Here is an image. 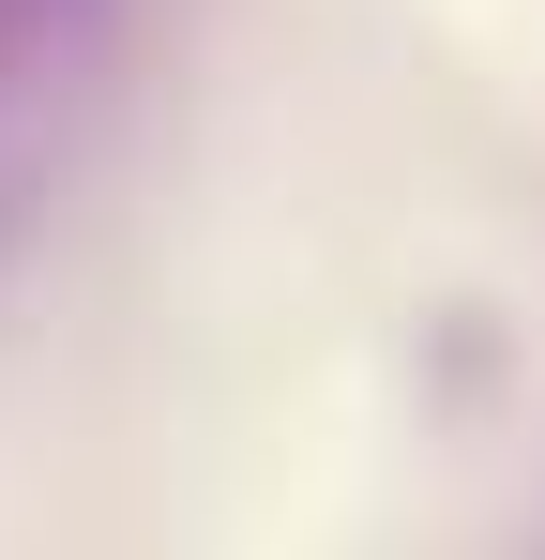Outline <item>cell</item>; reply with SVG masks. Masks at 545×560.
Wrapping results in <instances>:
<instances>
[]
</instances>
